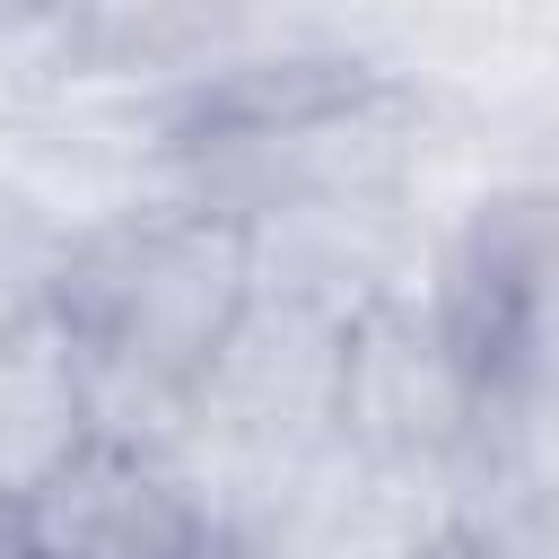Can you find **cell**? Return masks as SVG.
<instances>
[{
	"instance_id": "obj_2",
	"label": "cell",
	"mask_w": 559,
	"mask_h": 559,
	"mask_svg": "<svg viewBox=\"0 0 559 559\" xmlns=\"http://www.w3.org/2000/svg\"><path fill=\"white\" fill-rule=\"evenodd\" d=\"M166 157L192 201L253 227L376 210L402 175V87L349 52H288L201 79L166 114Z\"/></svg>"
},
{
	"instance_id": "obj_8",
	"label": "cell",
	"mask_w": 559,
	"mask_h": 559,
	"mask_svg": "<svg viewBox=\"0 0 559 559\" xmlns=\"http://www.w3.org/2000/svg\"><path fill=\"white\" fill-rule=\"evenodd\" d=\"M0 559H26V515H17L9 489H0Z\"/></svg>"
},
{
	"instance_id": "obj_7",
	"label": "cell",
	"mask_w": 559,
	"mask_h": 559,
	"mask_svg": "<svg viewBox=\"0 0 559 559\" xmlns=\"http://www.w3.org/2000/svg\"><path fill=\"white\" fill-rule=\"evenodd\" d=\"M61 245H70V236H52V218H44L26 192H0V323L35 314V306L52 297Z\"/></svg>"
},
{
	"instance_id": "obj_1",
	"label": "cell",
	"mask_w": 559,
	"mask_h": 559,
	"mask_svg": "<svg viewBox=\"0 0 559 559\" xmlns=\"http://www.w3.org/2000/svg\"><path fill=\"white\" fill-rule=\"evenodd\" d=\"M253 297H262V227L192 192L70 236L52 271V314L70 323L96 376L105 428L183 419Z\"/></svg>"
},
{
	"instance_id": "obj_5",
	"label": "cell",
	"mask_w": 559,
	"mask_h": 559,
	"mask_svg": "<svg viewBox=\"0 0 559 559\" xmlns=\"http://www.w3.org/2000/svg\"><path fill=\"white\" fill-rule=\"evenodd\" d=\"M17 515L26 559H227L218 498L148 428H87Z\"/></svg>"
},
{
	"instance_id": "obj_3",
	"label": "cell",
	"mask_w": 559,
	"mask_h": 559,
	"mask_svg": "<svg viewBox=\"0 0 559 559\" xmlns=\"http://www.w3.org/2000/svg\"><path fill=\"white\" fill-rule=\"evenodd\" d=\"M437 332L498 419L559 402V183H507L437 253Z\"/></svg>"
},
{
	"instance_id": "obj_4",
	"label": "cell",
	"mask_w": 559,
	"mask_h": 559,
	"mask_svg": "<svg viewBox=\"0 0 559 559\" xmlns=\"http://www.w3.org/2000/svg\"><path fill=\"white\" fill-rule=\"evenodd\" d=\"M489 393L437 332L428 297L367 288L341 314L332 358V454L367 480H437L489 437Z\"/></svg>"
},
{
	"instance_id": "obj_6",
	"label": "cell",
	"mask_w": 559,
	"mask_h": 559,
	"mask_svg": "<svg viewBox=\"0 0 559 559\" xmlns=\"http://www.w3.org/2000/svg\"><path fill=\"white\" fill-rule=\"evenodd\" d=\"M87 428H105L96 411V376L70 341V323L52 314V297L17 323H0V489L26 498Z\"/></svg>"
}]
</instances>
